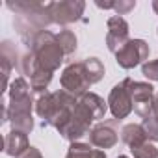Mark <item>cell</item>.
I'll use <instances>...</instances> for the list:
<instances>
[{
    "label": "cell",
    "instance_id": "f1b7e54d",
    "mask_svg": "<svg viewBox=\"0 0 158 158\" xmlns=\"http://www.w3.org/2000/svg\"><path fill=\"white\" fill-rule=\"evenodd\" d=\"M117 158H128V156H125V154H119V156H117Z\"/></svg>",
    "mask_w": 158,
    "mask_h": 158
},
{
    "label": "cell",
    "instance_id": "484cf974",
    "mask_svg": "<svg viewBox=\"0 0 158 158\" xmlns=\"http://www.w3.org/2000/svg\"><path fill=\"white\" fill-rule=\"evenodd\" d=\"M95 6L97 8H101V10H114V6H115V2H95Z\"/></svg>",
    "mask_w": 158,
    "mask_h": 158
},
{
    "label": "cell",
    "instance_id": "4fadbf2b",
    "mask_svg": "<svg viewBox=\"0 0 158 158\" xmlns=\"http://www.w3.org/2000/svg\"><path fill=\"white\" fill-rule=\"evenodd\" d=\"M0 65H2V78H4V84H2V91L10 89V74L13 69H21V54L19 48L11 43V41H2L0 45Z\"/></svg>",
    "mask_w": 158,
    "mask_h": 158
},
{
    "label": "cell",
    "instance_id": "ac0fdd59",
    "mask_svg": "<svg viewBox=\"0 0 158 158\" xmlns=\"http://www.w3.org/2000/svg\"><path fill=\"white\" fill-rule=\"evenodd\" d=\"M56 37H58V43H60V47H61L65 56L74 54V50L78 47V39H76V34L73 30L63 28V30H60V34H56Z\"/></svg>",
    "mask_w": 158,
    "mask_h": 158
},
{
    "label": "cell",
    "instance_id": "9c48e42d",
    "mask_svg": "<svg viewBox=\"0 0 158 158\" xmlns=\"http://www.w3.org/2000/svg\"><path fill=\"white\" fill-rule=\"evenodd\" d=\"M108 110L112 112L114 119L119 121V119H125L132 114L134 110V102H132V97H130V91H128V82L127 78L123 82L115 84L108 95Z\"/></svg>",
    "mask_w": 158,
    "mask_h": 158
},
{
    "label": "cell",
    "instance_id": "6da1fadb",
    "mask_svg": "<svg viewBox=\"0 0 158 158\" xmlns=\"http://www.w3.org/2000/svg\"><path fill=\"white\" fill-rule=\"evenodd\" d=\"M8 121L11 123V130H19L30 134L34 130L32 110H35V97L30 88V82L24 76H19L10 84L8 89Z\"/></svg>",
    "mask_w": 158,
    "mask_h": 158
},
{
    "label": "cell",
    "instance_id": "277c9868",
    "mask_svg": "<svg viewBox=\"0 0 158 158\" xmlns=\"http://www.w3.org/2000/svg\"><path fill=\"white\" fill-rule=\"evenodd\" d=\"M6 8L39 30H47L52 21H50V2H37V0H15V2H8Z\"/></svg>",
    "mask_w": 158,
    "mask_h": 158
},
{
    "label": "cell",
    "instance_id": "cb8c5ba5",
    "mask_svg": "<svg viewBox=\"0 0 158 158\" xmlns=\"http://www.w3.org/2000/svg\"><path fill=\"white\" fill-rule=\"evenodd\" d=\"M134 8H136L134 0H119V2H115V6H114V11H115V15H127Z\"/></svg>",
    "mask_w": 158,
    "mask_h": 158
},
{
    "label": "cell",
    "instance_id": "30bf717a",
    "mask_svg": "<svg viewBox=\"0 0 158 158\" xmlns=\"http://www.w3.org/2000/svg\"><path fill=\"white\" fill-rule=\"evenodd\" d=\"M149 45L143 39H130L117 54H115V61L119 67L123 69H134L138 65H143L149 58Z\"/></svg>",
    "mask_w": 158,
    "mask_h": 158
},
{
    "label": "cell",
    "instance_id": "83f0119b",
    "mask_svg": "<svg viewBox=\"0 0 158 158\" xmlns=\"http://www.w3.org/2000/svg\"><path fill=\"white\" fill-rule=\"evenodd\" d=\"M152 10H154V13L158 15V0H152Z\"/></svg>",
    "mask_w": 158,
    "mask_h": 158
},
{
    "label": "cell",
    "instance_id": "d6986e66",
    "mask_svg": "<svg viewBox=\"0 0 158 158\" xmlns=\"http://www.w3.org/2000/svg\"><path fill=\"white\" fill-rule=\"evenodd\" d=\"M50 82H52V73L39 69V71L30 78V88H32L34 95L47 93V88H48V84H50Z\"/></svg>",
    "mask_w": 158,
    "mask_h": 158
},
{
    "label": "cell",
    "instance_id": "8fae6325",
    "mask_svg": "<svg viewBox=\"0 0 158 158\" xmlns=\"http://www.w3.org/2000/svg\"><path fill=\"white\" fill-rule=\"evenodd\" d=\"M106 26H108V34H106V47H108V50L110 52H114V54H117L128 41H130V37H128V23L121 17V15H112L110 19H108V23H106Z\"/></svg>",
    "mask_w": 158,
    "mask_h": 158
},
{
    "label": "cell",
    "instance_id": "8992f818",
    "mask_svg": "<svg viewBox=\"0 0 158 158\" xmlns=\"http://www.w3.org/2000/svg\"><path fill=\"white\" fill-rule=\"evenodd\" d=\"M60 84H61V89L67 91L69 95H73L74 99H80L82 95H86L93 84L89 80L88 71H86L84 60L82 61H73V63H69L61 71Z\"/></svg>",
    "mask_w": 158,
    "mask_h": 158
},
{
    "label": "cell",
    "instance_id": "f546056e",
    "mask_svg": "<svg viewBox=\"0 0 158 158\" xmlns=\"http://www.w3.org/2000/svg\"><path fill=\"white\" fill-rule=\"evenodd\" d=\"M156 34H158V30H156Z\"/></svg>",
    "mask_w": 158,
    "mask_h": 158
},
{
    "label": "cell",
    "instance_id": "44dd1931",
    "mask_svg": "<svg viewBox=\"0 0 158 158\" xmlns=\"http://www.w3.org/2000/svg\"><path fill=\"white\" fill-rule=\"evenodd\" d=\"M130 152H132L134 158H158V149L151 141H145L138 147H132Z\"/></svg>",
    "mask_w": 158,
    "mask_h": 158
},
{
    "label": "cell",
    "instance_id": "9a60e30c",
    "mask_svg": "<svg viewBox=\"0 0 158 158\" xmlns=\"http://www.w3.org/2000/svg\"><path fill=\"white\" fill-rule=\"evenodd\" d=\"M119 136H121V141H123L125 145H128L130 149H132V147H138V145H141V143H145V141H149V138H147L143 127L138 125V123H128V125H125V127L121 128Z\"/></svg>",
    "mask_w": 158,
    "mask_h": 158
},
{
    "label": "cell",
    "instance_id": "ba28073f",
    "mask_svg": "<svg viewBox=\"0 0 158 158\" xmlns=\"http://www.w3.org/2000/svg\"><path fill=\"white\" fill-rule=\"evenodd\" d=\"M86 2L84 0H61V2H50V21L52 24L67 26L78 23L84 15Z\"/></svg>",
    "mask_w": 158,
    "mask_h": 158
},
{
    "label": "cell",
    "instance_id": "5bb4252c",
    "mask_svg": "<svg viewBox=\"0 0 158 158\" xmlns=\"http://www.w3.org/2000/svg\"><path fill=\"white\" fill-rule=\"evenodd\" d=\"M28 147H30V143H28V134L19 132V130H11L10 134H6V139H4V152H6L8 156L19 158Z\"/></svg>",
    "mask_w": 158,
    "mask_h": 158
},
{
    "label": "cell",
    "instance_id": "d4e9b609",
    "mask_svg": "<svg viewBox=\"0 0 158 158\" xmlns=\"http://www.w3.org/2000/svg\"><path fill=\"white\" fill-rule=\"evenodd\" d=\"M19 158H43V154H41V151H39V149H35V147H32V145H30V147H28V149L19 156Z\"/></svg>",
    "mask_w": 158,
    "mask_h": 158
},
{
    "label": "cell",
    "instance_id": "3957f363",
    "mask_svg": "<svg viewBox=\"0 0 158 158\" xmlns=\"http://www.w3.org/2000/svg\"><path fill=\"white\" fill-rule=\"evenodd\" d=\"M28 50L34 54L39 69L48 71L52 74L60 69V65H61V61L65 58V54H63V50H61V47L58 43L56 34L50 32V30L39 32L37 37L32 43V48H28Z\"/></svg>",
    "mask_w": 158,
    "mask_h": 158
},
{
    "label": "cell",
    "instance_id": "5b68a950",
    "mask_svg": "<svg viewBox=\"0 0 158 158\" xmlns=\"http://www.w3.org/2000/svg\"><path fill=\"white\" fill-rule=\"evenodd\" d=\"M93 121H95V117L88 110V106L84 102H80V101H76V106H74V110L71 114V119L58 132L61 134L63 139H67L71 143H76V141H80L84 136H89V130L93 128L91 127Z\"/></svg>",
    "mask_w": 158,
    "mask_h": 158
},
{
    "label": "cell",
    "instance_id": "603a6c76",
    "mask_svg": "<svg viewBox=\"0 0 158 158\" xmlns=\"http://www.w3.org/2000/svg\"><path fill=\"white\" fill-rule=\"evenodd\" d=\"M141 73L145 78L152 82H158V58L156 60H147L143 65H141Z\"/></svg>",
    "mask_w": 158,
    "mask_h": 158
},
{
    "label": "cell",
    "instance_id": "ffe728a7",
    "mask_svg": "<svg viewBox=\"0 0 158 158\" xmlns=\"http://www.w3.org/2000/svg\"><path fill=\"white\" fill-rule=\"evenodd\" d=\"M84 63H86V71H88V74H89L91 84H97V82H101L102 78H104L106 69H104V63H102L99 58H86Z\"/></svg>",
    "mask_w": 158,
    "mask_h": 158
},
{
    "label": "cell",
    "instance_id": "52a82bcc",
    "mask_svg": "<svg viewBox=\"0 0 158 158\" xmlns=\"http://www.w3.org/2000/svg\"><path fill=\"white\" fill-rule=\"evenodd\" d=\"M128 82V91L134 102V112L145 119L154 114V88L149 82H136L132 78H127Z\"/></svg>",
    "mask_w": 158,
    "mask_h": 158
},
{
    "label": "cell",
    "instance_id": "4316f807",
    "mask_svg": "<svg viewBox=\"0 0 158 158\" xmlns=\"http://www.w3.org/2000/svg\"><path fill=\"white\" fill-rule=\"evenodd\" d=\"M154 114H156V117H158V93L154 95Z\"/></svg>",
    "mask_w": 158,
    "mask_h": 158
},
{
    "label": "cell",
    "instance_id": "2e32d148",
    "mask_svg": "<svg viewBox=\"0 0 158 158\" xmlns=\"http://www.w3.org/2000/svg\"><path fill=\"white\" fill-rule=\"evenodd\" d=\"M65 158H108L102 149H95L91 143H82L76 141L69 145V151Z\"/></svg>",
    "mask_w": 158,
    "mask_h": 158
},
{
    "label": "cell",
    "instance_id": "7402d4cb",
    "mask_svg": "<svg viewBox=\"0 0 158 158\" xmlns=\"http://www.w3.org/2000/svg\"><path fill=\"white\" fill-rule=\"evenodd\" d=\"M141 127H143V130H145L149 141H158V117H156V114L145 117V119L141 121Z\"/></svg>",
    "mask_w": 158,
    "mask_h": 158
},
{
    "label": "cell",
    "instance_id": "e0dca14e",
    "mask_svg": "<svg viewBox=\"0 0 158 158\" xmlns=\"http://www.w3.org/2000/svg\"><path fill=\"white\" fill-rule=\"evenodd\" d=\"M78 101L84 102V104L88 106V110L93 114L95 121H97V119H104V115H106V112H108V101H104L101 95L88 91L86 95H82Z\"/></svg>",
    "mask_w": 158,
    "mask_h": 158
},
{
    "label": "cell",
    "instance_id": "7c38bea8",
    "mask_svg": "<svg viewBox=\"0 0 158 158\" xmlns=\"http://www.w3.org/2000/svg\"><path fill=\"white\" fill-rule=\"evenodd\" d=\"M119 141V132L115 128V119L114 121H102L99 125H93L89 130V143L95 149H112Z\"/></svg>",
    "mask_w": 158,
    "mask_h": 158
},
{
    "label": "cell",
    "instance_id": "7a4b0ae2",
    "mask_svg": "<svg viewBox=\"0 0 158 158\" xmlns=\"http://www.w3.org/2000/svg\"><path fill=\"white\" fill-rule=\"evenodd\" d=\"M34 97H35V114L43 119V127H54L56 130H60L71 119V114L78 101L63 89H58L54 93L47 91Z\"/></svg>",
    "mask_w": 158,
    "mask_h": 158
}]
</instances>
